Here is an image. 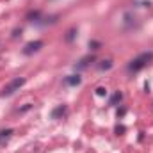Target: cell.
<instances>
[{"instance_id": "cell-1", "label": "cell", "mask_w": 153, "mask_h": 153, "mask_svg": "<svg viewBox=\"0 0 153 153\" xmlns=\"http://www.w3.org/2000/svg\"><path fill=\"white\" fill-rule=\"evenodd\" d=\"M153 61V52H143V53H139L135 59H132L128 64H126V71L130 73V75H134V73H139V71H143L150 62Z\"/></svg>"}, {"instance_id": "cell-2", "label": "cell", "mask_w": 153, "mask_h": 153, "mask_svg": "<svg viewBox=\"0 0 153 153\" xmlns=\"http://www.w3.org/2000/svg\"><path fill=\"white\" fill-rule=\"evenodd\" d=\"M25 82H27L25 76H16V78H13L9 84H5V87L2 89L0 96H11V94H14L16 91H20V89L25 85Z\"/></svg>"}, {"instance_id": "cell-3", "label": "cell", "mask_w": 153, "mask_h": 153, "mask_svg": "<svg viewBox=\"0 0 153 153\" xmlns=\"http://www.w3.org/2000/svg\"><path fill=\"white\" fill-rule=\"evenodd\" d=\"M45 46V43L41 41V39H36V41H30V43H27L25 46H23V50H22V53L23 55H34V53H38L39 50Z\"/></svg>"}, {"instance_id": "cell-4", "label": "cell", "mask_w": 153, "mask_h": 153, "mask_svg": "<svg viewBox=\"0 0 153 153\" xmlns=\"http://www.w3.org/2000/svg\"><path fill=\"white\" fill-rule=\"evenodd\" d=\"M93 62H94V55H85V57H82V59L75 64V70H76V71H82V70L89 68Z\"/></svg>"}, {"instance_id": "cell-5", "label": "cell", "mask_w": 153, "mask_h": 153, "mask_svg": "<svg viewBox=\"0 0 153 153\" xmlns=\"http://www.w3.org/2000/svg\"><path fill=\"white\" fill-rule=\"evenodd\" d=\"M66 114H68V105L62 103V105H57V107L52 111L50 116H52V119H61L62 116H66Z\"/></svg>"}, {"instance_id": "cell-6", "label": "cell", "mask_w": 153, "mask_h": 153, "mask_svg": "<svg viewBox=\"0 0 153 153\" xmlns=\"http://www.w3.org/2000/svg\"><path fill=\"white\" fill-rule=\"evenodd\" d=\"M64 84L70 85V87H76V85L82 84V76L78 75V73H75V75H68L66 78H64Z\"/></svg>"}, {"instance_id": "cell-7", "label": "cell", "mask_w": 153, "mask_h": 153, "mask_svg": "<svg viewBox=\"0 0 153 153\" xmlns=\"http://www.w3.org/2000/svg\"><path fill=\"white\" fill-rule=\"evenodd\" d=\"M27 22H34V23H39V20H43V13L41 11H30L27 16H25Z\"/></svg>"}, {"instance_id": "cell-8", "label": "cell", "mask_w": 153, "mask_h": 153, "mask_svg": "<svg viewBox=\"0 0 153 153\" xmlns=\"http://www.w3.org/2000/svg\"><path fill=\"white\" fill-rule=\"evenodd\" d=\"M121 102H123V93H121V91H116L114 94L111 96V100H109V105L114 107V105H119Z\"/></svg>"}, {"instance_id": "cell-9", "label": "cell", "mask_w": 153, "mask_h": 153, "mask_svg": "<svg viewBox=\"0 0 153 153\" xmlns=\"http://www.w3.org/2000/svg\"><path fill=\"white\" fill-rule=\"evenodd\" d=\"M112 66H114L112 59H105V61H100V64H98V70H100V71H109Z\"/></svg>"}, {"instance_id": "cell-10", "label": "cell", "mask_w": 153, "mask_h": 153, "mask_svg": "<svg viewBox=\"0 0 153 153\" xmlns=\"http://www.w3.org/2000/svg\"><path fill=\"white\" fill-rule=\"evenodd\" d=\"M76 38V29L75 27H73V29H70V30H68V32H66V41H68V43H71V41H73V39Z\"/></svg>"}, {"instance_id": "cell-11", "label": "cell", "mask_w": 153, "mask_h": 153, "mask_svg": "<svg viewBox=\"0 0 153 153\" xmlns=\"http://www.w3.org/2000/svg\"><path fill=\"white\" fill-rule=\"evenodd\" d=\"M89 48H91L93 52H96V50H100V48H102V43H100V41H96V39H91V41H89Z\"/></svg>"}, {"instance_id": "cell-12", "label": "cell", "mask_w": 153, "mask_h": 153, "mask_svg": "<svg viewBox=\"0 0 153 153\" xmlns=\"http://www.w3.org/2000/svg\"><path fill=\"white\" fill-rule=\"evenodd\" d=\"M13 135V130L11 128H7V130H0V139H2V143L5 141V139H9Z\"/></svg>"}, {"instance_id": "cell-13", "label": "cell", "mask_w": 153, "mask_h": 153, "mask_svg": "<svg viewBox=\"0 0 153 153\" xmlns=\"http://www.w3.org/2000/svg\"><path fill=\"white\" fill-rule=\"evenodd\" d=\"M96 96H107V89H105L103 85L96 87Z\"/></svg>"}, {"instance_id": "cell-14", "label": "cell", "mask_w": 153, "mask_h": 153, "mask_svg": "<svg viewBox=\"0 0 153 153\" xmlns=\"http://www.w3.org/2000/svg\"><path fill=\"white\" fill-rule=\"evenodd\" d=\"M114 132H116V135H123V132H125V126H123V125H117Z\"/></svg>"}, {"instance_id": "cell-15", "label": "cell", "mask_w": 153, "mask_h": 153, "mask_svg": "<svg viewBox=\"0 0 153 153\" xmlns=\"http://www.w3.org/2000/svg\"><path fill=\"white\" fill-rule=\"evenodd\" d=\"M45 20H46V22H45L43 25H48V18H45ZM55 22H57V16H52V18H50V23H55Z\"/></svg>"}, {"instance_id": "cell-16", "label": "cell", "mask_w": 153, "mask_h": 153, "mask_svg": "<svg viewBox=\"0 0 153 153\" xmlns=\"http://www.w3.org/2000/svg\"><path fill=\"white\" fill-rule=\"evenodd\" d=\"M125 112H126V109H125V107L117 109V116H119V117H123V116H125Z\"/></svg>"}, {"instance_id": "cell-17", "label": "cell", "mask_w": 153, "mask_h": 153, "mask_svg": "<svg viewBox=\"0 0 153 153\" xmlns=\"http://www.w3.org/2000/svg\"><path fill=\"white\" fill-rule=\"evenodd\" d=\"M0 144H2V139H0Z\"/></svg>"}]
</instances>
